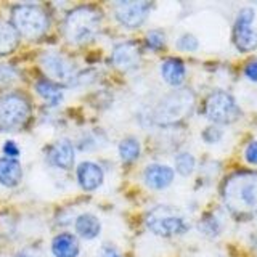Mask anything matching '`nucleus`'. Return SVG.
Wrapping results in <instances>:
<instances>
[{"label": "nucleus", "mask_w": 257, "mask_h": 257, "mask_svg": "<svg viewBox=\"0 0 257 257\" xmlns=\"http://www.w3.org/2000/svg\"><path fill=\"white\" fill-rule=\"evenodd\" d=\"M222 199L230 214L247 219L257 214V172L239 171L227 177L222 187Z\"/></svg>", "instance_id": "obj_1"}, {"label": "nucleus", "mask_w": 257, "mask_h": 257, "mask_svg": "<svg viewBox=\"0 0 257 257\" xmlns=\"http://www.w3.org/2000/svg\"><path fill=\"white\" fill-rule=\"evenodd\" d=\"M101 29V13L95 7L82 5L71 10L63 23V34L69 44L85 45L98 37Z\"/></svg>", "instance_id": "obj_2"}, {"label": "nucleus", "mask_w": 257, "mask_h": 257, "mask_svg": "<svg viewBox=\"0 0 257 257\" xmlns=\"http://www.w3.org/2000/svg\"><path fill=\"white\" fill-rule=\"evenodd\" d=\"M195 108V95L187 88H179L161 98L153 111V120L161 125H175L187 119Z\"/></svg>", "instance_id": "obj_3"}, {"label": "nucleus", "mask_w": 257, "mask_h": 257, "mask_svg": "<svg viewBox=\"0 0 257 257\" xmlns=\"http://www.w3.org/2000/svg\"><path fill=\"white\" fill-rule=\"evenodd\" d=\"M12 26L24 39H39L48 31L50 18L42 7L23 4L16 5L12 12Z\"/></svg>", "instance_id": "obj_4"}, {"label": "nucleus", "mask_w": 257, "mask_h": 257, "mask_svg": "<svg viewBox=\"0 0 257 257\" xmlns=\"http://www.w3.org/2000/svg\"><path fill=\"white\" fill-rule=\"evenodd\" d=\"M145 222H147V227L151 233L164 238L183 235L190 228L187 219L169 206H158L151 209Z\"/></svg>", "instance_id": "obj_5"}, {"label": "nucleus", "mask_w": 257, "mask_h": 257, "mask_svg": "<svg viewBox=\"0 0 257 257\" xmlns=\"http://www.w3.org/2000/svg\"><path fill=\"white\" fill-rule=\"evenodd\" d=\"M31 104L21 93H7L0 96V131L15 132L28 124Z\"/></svg>", "instance_id": "obj_6"}, {"label": "nucleus", "mask_w": 257, "mask_h": 257, "mask_svg": "<svg viewBox=\"0 0 257 257\" xmlns=\"http://www.w3.org/2000/svg\"><path fill=\"white\" fill-rule=\"evenodd\" d=\"M204 114L215 124H231L239 117L241 111L236 100L225 90H214L204 101Z\"/></svg>", "instance_id": "obj_7"}, {"label": "nucleus", "mask_w": 257, "mask_h": 257, "mask_svg": "<svg viewBox=\"0 0 257 257\" xmlns=\"http://www.w3.org/2000/svg\"><path fill=\"white\" fill-rule=\"evenodd\" d=\"M40 68L44 69L48 80L56 85H72L77 79L74 64L56 52H45L40 56Z\"/></svg>", "instance_id": "obj_8"}, {"label": "nucleus", "mask_w": 257, "mask_h": 257, "mask_svg": "<svg viewBox=\"0 0 257 257\" xmlns=\"http://www.w3.org/2000/svg\"><path fill=\"white\" fill-rule=\"evenodd\" d=\"M254 10L243 8L239 10L233 24V44L241 53L252 52L257 48V31L252 28Z\"/></svg>", "instance_id": "obj_9"}, {"label": "nucleus", "mask_w": 257, "mask_h": 257, "mask_svg": "<svg viewBox=\"0 0 257 257\" xmlns=\"http://www.w3.org/2000/svg\"><path fill=\"white\" fill-rule=\"evenodd\" d=\"M150 10H151V4L143 2V0H137V2H117L114 5L116 20L128 29L140 28L147 21Z\"/></svg>", "instance_id": "obj_10"}, {"label": "nucleus", "mask_w": 257, "mask_h": 257, "mask_svg": "<svg viewBox=\"0 0 257 257\" xmlns=\"http://www.w3.org/2000/svg\"><path fill=\"white\" fill-rule=\"evenodd\" d=\"M140 58H142L140 47L135 42H122L116 45L111 55L112 64H114L117 69H122V71L137 68L140 63Z\"/></svg>", "instance_id": "obj_11"}, {"label": "nucleus", "mask_w": 257, "mask_h": 257, "mask_svg": "<svg viewBox=\"0 0 257 257\" xmlns=\"http://www.w3.org/2000/svg\"><path fill=\"white\" fill-rule=\"evenodd\" d=\"M48 159L50 163L63 169V171H68L72 166H74V159H76V151L72 143L69 140H58L52 145L50 151H48Z\"/></svg>", "instance_id": "obj_12"}, {"label": "nucleus", "mask_w": 257, "mask_h": 257, "mask_svg": "<svg viewBox=\"0 0 257 257\" xmlns=\"http://www.w3.org/2000/svg\"><path fill=\"white\" fill-rule=\"evenodd\" d=\"M145 183L153 190H164L174 180V171L166 164H151L143 172Z\"/></svg>", "instance_id": "obj_13"}, {"label": "nucleus", "mask_w": 257, "mask_h": 257, "mask_svg": "<svg viewBox=\"0 0 257 257\" xmlns=\"http://www.w3.org/2000/svg\"><path fill=\"white\" fill-rule=\"evenodd\" d=\"M77 182L85 191H93L103 183V171L98 164L85 161L77 166Z\"/></svg>", "instance_id": "obj_14"}, {"label": "nucleus", "mask_w": 257, "mask_h": 257, "mask_svg": "<svg viewBox=\"0 0 257 257\" xmlns=\"http://www.w3.org/2000/svg\"><path fill=\"white\" fill-rule=\"evenodd\" d=\"M80 244L71 233H60L52 241V252L55 257H77Z\"/></svg>", "instance_id": "obj_15"}, {"label": "nucleus", "mask_w": 257, "mask_h": 257, "mask_svg": "<svg viewBox=\"0 0 257 257\" xmlns=\"http://www.w3.org/2000/svg\"><path fill=\"white\" fill-rule=\"evenodd\" d=\"M23 179V169L16 159L0 158V183L4 187L13 188Z\"/></svg>", "instance_id": "obj_16"}, {"label": "nucleus", "mask_w": 257, "mask_h": 257, "mask_svg": "<svg viewBox=\"0 0 257 257\" xmlns=\"http://www.w3.org/2000/svg\"><path fill=\"white\" fill-rule=\"evenodd\" d=\"M161 72H163V77L164 80L172 87H179L183 79H185V64L182 60L179 58H167L163 63V68H161Z\"/></svg>", "instance_id": "obj_17"}, {"label": "nucleus", "mask_w": 257, "mask_h": 257, "mask_svg": "<svg viewBox=\"0 0 257 257\" xmlns=\"http://www.w3.org/2000/svg\"><path fill=\"white\" fill-rule=\"evenodd\" d=\"M76 231L84 239L96 238L101 231V223L98 217L93 214H80L76 219Z\"/></svg>", "instance_id": "obj_18"}, {"label": "nucleus", "mask_w": 257, "mask_h": 257, "mask_svg": "<svg viewBox=\"0 0 257 257\" xmlns=\"http://www.w3.org/2000/svg\"><path fill=\"white\" fill-rule=\"evenodd\" d=\"M36 92L50 104V106H58L63 101V90L48 79H39L36 82Z\"/></svg>", "instance_id": "obj_19"}, {"label": "nucleus", "mask_w": 257, "mask_h": 257, "mask_svg": "<svg viewBox=\"0 0 257 257\" xmlns=\"http://www.w3.org/2000/svg\"><path fill=\"white\" fill-rule=\"evenodd\" d=\"M18 45V32L12 24L0 21V55L12 53Z\"/></svg>", "instance_id": "obj_20"}, {"label": "nucleus", "mask_w": 257, "mask_h": 257, "mask_svg": "<svg viewBox=\"0 0 257 257\" xmlns=\"http://www.w3.org/2000/svg\"><path fill=\"white\" fill-rule=\"evenodd\" d=\"M119 156L125 164L135 163L140 158V143L137 139H124L119 143Z\"/></svg>", "instance_id": "obj_21"}, {"label": "nucleus", "mask_w": 257, "mask_h": 257, "mask_svg": "<svg viewBox=\"0 0 257 257\" xmlns=\"http://www.w3.org/2000/svg\"><path fill=\"white\" fill-rule=\"evenodd\" d=\"M195 167H196V161L193 158V155H190L187 151L180 153V155L175 158V169H177V172L183 177H188L190 174H193Z\"/></svg>", "instance_id": "obj_22"}, {"label": "nucleus", "mask_w": 257, "mask_h": 257, "mask_svg": "<svg viewBox=\"0 0 257 257\" xmlns=\"http://www.w3.org/2000/svg\"><path fill=\"white\" fill-rule=\"evenodd\" d=\"M199 230L203 231L206 236H217L220 233V222L217 220L214 215H206L199 223Z\"/></svg>", "instance_id": "obj_23"}, {"label": "nucleus", "mask_w": 257, "mask_h": 257, "mask_svg": "<svg viewBox=\"0 0 257 257\" xmlns=\"http://www.w3.org/2000/svg\"><path fill=\"white\" fill-rule=\"evenodd\" d=\"M166 44V36L161 31H150L147 34V47L150 50H161Z\"/></svg>", "instance_id": "obj_24"}, {"label": "nucleus", "mask_w": 257, "mask_h": 257, "mask_svg": "<svg viewBox=\"0 0 257 257\" xmlns=\"http://www.w3.org/2000/svg\"><path fill=\"white\" fill-rule=\"evenodd\" d=\"M198 45H199L198 39L191 34H183V36H180L179 40H177V47L183 52H195L198 48Z\"/></svg>", "instance_id": "obj_25"}, {"label": "nucleus", "mask_w": 257, "mask_h": 257, "mask_svg": "<svg viewBox=\"0 0 257 257\" xmlns=\"http://www.w3.org/2000/svg\"><path fill=\"white\" fill-rule=\"evenodd\" d=\"M16 69L13 66H10V64H5L2 63L0 64V85H8L12 84L13 80L16 79Z\"/></svg>", "instance_id": "obj_26"}, {"label": "nucleus", "mask_w": 257, "mask_h": 257, "mask_svg": "<svg viewBox=\"0 0 257 257\" xmlns=\"http://www.w3.org/2000/svg\"><path fill=\"white\" fill-rule=\"evenodd\" d=\"M222 137H223V132L220 131L219 127H207V128H204V132H203V139L207 143H217L222 139Z\"/></svg>", "instance_id": "obj_27"}, {"label": "nucleus", "mask_w": 257, "mask_h": 257, "mask_svg": "<svg viewBox=\"0 0 257 257\" xmlns=\"http://www.w3.org/2000/svg\"><path fill=\"white\" fill-rule=\"evenodd\" d=\"M4 153H5V158L16 159V158L20 156V147L13 140H8L4 145Z\"/></svg>", "instance_id": "obj_28"}, {"label": "nucleus", "mask_w": 257, "mask_h": 257, "mask_svg": "<svg viewBox=\"0 0 257 257\" xmlns=\"http://www.w3.org/2000/svg\"><path fill=\"white\" fill-rule=\"evenodd\" d=\"M244 159L249 164H257V142H251L244 150Z\"/></svg>", "instance_id": "obj_29"}, {"label": "nucleus", "mask_w": 257, "mask_h": 257, "mask_svg": "<svg viewBox=\"0 0 257 257\" xmlns=\"http://www.w3.org/2000/svg\"><path fill=\"white\" fill-rule=\"evenodd\" d=\"M244 76H246L249 80H252V82H257V60L249 61V63L246 64V68H244Z\"/></svg>", "instance_id": "obj_30"}, {"label": "nucleus", "mask_w": 257, "mask_h": 257, "mask_svg": "<svg viewBox=\"0 0 257 257\" xmlns=\"http://www.w3.org/2000/svg\"><path fill=\"white\" fill-rule=\"evenodd\" d=\"M98 257H120V254L112 246H103L98 252Z\"/></svg>", "instance_id": "obj_31"}, {"label": "nucleus", "mask_w": 257, "mask_h": 257, "mask_svg": "<svg viewBox=\"0 0 257 257\" xmlns=\"http://www.w3.org/2000/svg\"><path fill=\"white\" fill-rule=\"evenodd\" d=\"M16 257H44L37 249H24V251L16 254Z\"/></svg>", "instance_id": "obj_32"}]
</instances>
